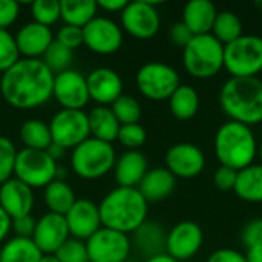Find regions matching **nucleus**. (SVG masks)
Listing matches in <instances>:
<instances>
[{"instance_id":"obj_1","label":"nucleus","mask_w":262,"mask_h":262,"mask_svg":"<svg viewBox=\"0 0 262 262\" xmlns=\"http://www.w3.org/2000/svg\"><path fill=\"white\" fill-rule=\"evenodd\" d=\"M54 74L41 58H20L0 77V94L15 109H34L52 98Z\"/></svg>"},{"instance_id":"obj_2","label":"nucleus","mask_w":262,"mask_h":262,"mask_svg":"<svg viewBox=\"0 0 262 262\" xmlns=\"http://www.w3.org/2000/svg\"><path fill=\"white\" fill-rule=\"evenodd\" d=\"M147 201L137 187H115L98 204L101 226L120 233H134L147 221Z\"/></svg>"},{"instance_id":"obj_3","label":"nucleus","mask_w":262,"mask_h":262,"mask_svg":"<svg viewBox=\"0 0 262 262\" xmlns=\"http://www.w3.org/2000/svg\"><path fill=\"white\" fill-rule=\"evenodd\" d=\"M220 106L230 121L250 127L262 123V80L258 77H230L221 86Z\"/></svg>"},{"instance_id":"obj_4","label":"nucleus","mask_w":262,"mask_h":262,"mask_svg":"<svg viewBox=\"0 0 262 262\" xmlns=\"http://www.w3.org/2000/svg\"><path fill=\"white\" fill-rule=\"evenodd\" d=\"M213 146L221 166L238 172L253 164L258 155V143L252 127L230 120L216 130Z\"/></svg>"},{"instance_id":"obj_5","label":"nucleus","mask_w":262,"mask_h":262,"mask_svg":"<svg viewBox=\"0 0 262 262\" xmlns=\"http://www.w3.org/2000/svg\"><path fill=\"white\" fill-rule=\"evenodd\" d=\"M183 64L195 78H212L224 68V45L212 34L193 35L183 49Z\"/></svg>"},{"instance_id":"obj_6","label":"nucleus","mask_w":262,"mask_h":262,"mask_svg":"<svg viewBox=\"0 0 262 262\" xmlns=\"http://www.w3.org/2000/svg\"><path fill=\"white\" fill-rule=\"evenodd\" d=\"M115 161L114 146L92 137L74 147L71 154V167L83 180L103 178L114 169Z\"/></svg>"},{"instance_id":"obj_7","label":"nucleus","mask_w":262,"mask_h":262,"mask_svg":"<svg viewBox=\"0 0 262 262\" xmlns=\"http://www.w3.org/2000/svg\"><path fill=\"white\" fill-rule=\"evenodd\" d=\"M224 69L230 77H258L262 71V37L243 34L226 45Z\"/></svg>"},{"instance_id":"obj_8","label":"nucleus","mask_w":262,"mask_h":262,"mask_svg":"<svg viewBox=\"0 0 262 262\" xmlns=\"http://www.w3.org/2000/svg\"><path fill=\"white\" fill-rule=\"evenodd\" d=\"M57 161H54L46 150H34L23 147L17 152L14 164V178L34 189H45L55 180Z\"/></svg>"},{"instance_id":"obj_9","label":"nucleus","mask_w":262,"mask_h":262,"mask_svg":"<svg viewBox=\"0 0 262 262\" xmlns=\"http://www.w3.org/2000/svg\"><path fill=\"white\" fill-rule=\"evenodd\" d=\"M135 83L138 91L152 101L169 100L181 84L178 72L161 61H149L143 64L135 75Z\"/></svg>"},{"instance_id":"obj_10","label":"nucleus","mask_w":262,"mask_h":262,"mask_svg":"<svg viewBox=\"0 0 262 262\" xmlns=\"http://www.w3.org/2000/svg\"><path fill=\"white\" fill-rule=\"evenodd\" d=\"M52 143L64 150L74 149L91 137L88 114L84 111L61 109L49 121Z\"/></svg>"},{"instance_id":"obj_11","label":"nucleus","mask_w":262,"mask_h":262,"mask_svg":"<svg viewBox=\"0 0 262 262\" xmlns=\"http://www.w3.org/2000/svg\"><path fill=\"white\" fill-rule=\"evenodd\" d=\"M89 262H124L129 259L132 243L129 235L101 227L88 241Z\"/></svg>"},{"instance_id":"obj_12","label":"nucleus","mask_w":262,"mask_h":262,"mask_svg":"<svg viewBox=\"0 0 262 262\" xmlns=\"http://www.w3.org/2000/svg\"><path fill=\"white\" fill-rule=\"evenodd\" d=\"M161 25L160 14L154 2H127L121 11V29L138 40H149L157 35Z\"/></svg>"},{"instance_id":"obj_13","label":"nucleus","mask_w":262,"mask_h":262,"mask_svg":"<svg viewBox=\"0 0 262 262\" xmlns=\"http://www.w3.org/2000/svg\"><path fill=\"white\" fill-rule=\"evenodd\" d=\"M83 45L98 55L115 54L123 45V29L109 17L97 15L83 28Z\"/></svg>"},{"instance_id":"obj_14","label":"nucleus","mask_w":262,"mask_h":262,"mask_svg":"<svg viewBox=\"0 0 262 262\" xmlns=\"http://www.w3.org/2000/svg\"><path fill=\"white\" fill-rule=\"evenodd\" d=\"M52 97L61 106V109L83 111L91 100L86 77L74 69L55 74Z\"/></svg>"},{"instance_id":"obj_15","label":"nucleus","mask_w":262,"mask_h":262,"mask_svg":"<svg viewBox=\"0 0 262 262\" xmlns=\"http://www.w3.org/2000/svg\"><path fill=\"white\" fill-rule=\"evenodd\" d=\"M204 243V233L198 223L181 221L167 232L166 253L177 261H187L193 258Z\"/></svg>"},{"instance_id":"obj_16","label":"nucleus","mask_w":262,"mask_h":262,"mask_svg":"<svg viewBox=\"0 0 262 262\" xmlns=\"http://www.w3.org/2000/svg\"><path fill=\"white\" fill-rule=\"evenodd\" d=\"M166 169L175 178H195L206 167V155L193 143H177L170 146L164 157Z\"/></svg>"},{"instance_id":"obj_17","label":"nucleus","mask_w":262,"mask_h":262,"mask_svg":"<svg viewBox=\"0 0 262 262\" xmlns=\"http://www.w3.org/2000/svg\"><path fill=\"white\" fill-rule=\"evenodd\" d=\"M69 238L71 235L64 216L48 212L37 220L31 239L43 255H54Z\"/></svg>"},{"instance_id":"obj_18","label":"nucleus","mask_w":262,"mask_h":262,"mask_svg":"<svg viewBox=\"0 0 262 262\" xmlns=\"http://www.w3.org/2000/svg\"><path fill=\"white\" fill-rule=\"evenodd\" d=\"M64 220L71 238L80 241H88L97 230L103 227L98 206L91 200H77L64 215Z\"/></svg>"},{"instance_id":"obj_19","label":"nucleus","mask_w":262,"mask_h":262,"mask_svg":"<svg viewBox=\"0 0 262 262\" xmlns=\"http://www.w3.org/2000/svg\"><path fill=\"white\" fill-rule=\"evenodd\" d=\"M89 98L98 106L112 104L123 95V80L120 74L111 68H97L86 77Z\"/></svg>"},{"instance_id":"obj_20","label":"nucleus","mask_w":262,"mask_h":262,"mask_svg":"<svg viewBox=\"0 0 262 262\" xmlns=\"http://www.w3.org/2000/svg\"><path fill=\"white\" fill-rule=\"evenodd\" d=\"M0 207L11 220L31 215L34 207L32 189L14 177L9 178L0 184Z\"/></svg>"},{"instance_id":"obj_21","label":"nucleus","mask_w":262,"mask_h":262,"mask_svg":"<svg viewBox=\"0 0 262 262\" xmlns=\"http://www.w3.org/2000/svg\"><path fill=\"white\" fill-rule=\"evenodd\" d=\"M21 58H41L54 41L51 28L29 21L23 25L14 35Z\"/></svg>"},{"instance_id":"obj_22","label":"nucleus","mask_w":262,"mask_h":262,"mask_svg":"<svg viewBox=\"0 0 262 262\" xmlns=\"http://www.w3.org/2000/svg\"><path fill=\"white\" fill-rule=\"evenodd\" d=\"M147 170V158L140 150H126L117 158L114 166L118 187H138Z\"/></svg>"},{"instance_id":"obj_23","label":"nucleus","mask_w":262,"mask_h":262,"mask_svg":"<svg viewBox=\"0 0 262 262\" xmlns=\"http://www.w3.org/2000/svg\"><path fill=\"white\" fill-rule=\"evenodd\" d=\"M218 9L210 0H190L183 9V23L193 35L210 34Z\"/></svg>"},{"instance_id":"obj_24","label":"nucleus","mask_w":262,"mask_h":262,"mask_svg":"<svg viewBox=\"0 0 262 262\" xmlns=\"http://www.w3.org/2000/svg\"><path fill=\"white\" fill-rule=\"evenodd\" d=\"M175 184L177 178L166 167H155L147 170L137 189L147 203H158L172 195Z\"/></svg>"},{"instance_id":"obj_25","label":"nucleus","mask_w":262,"mask_h":262,"mask_svg":"<svg viewBox=\"0 0 262 262\" xmlns=\"http://www.w3.org/2000/svg\"><path fill=\"white\" fill-rule=\"evenodd\" d=\"M166 239H167V232L161 224L155 221H144L134 232V239L130 243L147 259L166 253Z\"/></svg>"},{"instance_id":"obj_26","label":"nucleus","mask_w":262,"mask_h":262,"mask_svg":"<svg viewBox=\"0 0 262 262\" xmlns=\"http://www.w3.org/2000/svg\"><path fill=\"white\" fill-rule=\"evenodd\" d=\"M89 132L92 138H97L104 143H111L117 140L120 123L115 118L114 112L107 106H95L88 112Z\"/></svg>"},{"instance_id":"obj_27","label":"nucleus","mask_w":262,"mask_h":262,"mask_svg":"<svg viewBox=\"0 0 262 262\" xmlns=\"http://www.w3.org/2000/svg\"><path fill=\"white\" fill-rule=\"evenodd\" d=\"M233 192L247 203H262V164H250L238 172Z\"/></svg>"},{"instance_id":"obj_28","label":"nucleus","mask_w":262,"mask_h":262,"mask_svg":"<svg viewBox=\"0 0 262 262\" xmlns=\"http://www.w3.org/2000/svg\"><path fill=\"white\" fill-rule=\"evenodd\" d=\"M43 200L51 213H57L63 216L69 212V209L77 201L74 189L66 181H60V180H54L45 187Z\"/></svg>"},{"instance_id":"obj_29","label":"nucleus","mask_w":262,"mask_h":262,"mask_svg":"<svg viewBox=\"0 0 262 262\" xmlns=\"http://www.w3.org/2000/svg\"><path fill=\"white\" fill-rule=\"evenodd\" d=\"M167 101L172 115L181 121L193 118L200 111V95L189 84H180Z\"/></svg>"},{"instance_id":"obj_30","label":"nucleus","mask_w":262,"mask_h":262,"mask_svg":"<svg viewBox=\"0 0 262 262\" xmlns=\"http://www.w3.org/2000/svg\"><path fill=\"white\" fill-rule=\"evenodd\" d=\"M97 2L94 0H61L60 18L64 25L84 28L94 17H97Z\"/></svg>"},{"instance_id":"obj_31","label":"nucleus","mask_w":262,"mask_h":262,"mask_svg":"<svg viewBox=\"0 0 262 262\" xmlns=\"http://www.w3.org/2000/svg\"><path fill=\"white\" fill-rule=\"evenodd\" d=\"M43 253L31 238L14 236L0 249V262H40Z\"/></svg>"},{"instance_id":"obj_32","label":"nucleus","mask_w":262,"mask_h":262,"mask_svg":"<svg viewBox=\"0 0 262 262\" xmlns=\"http://www.w3.org/2000/svg\"><path fill=\"white\" fill-rule=\"evenodd\" d=\"M20 140L25 144L26 149L34 150H46L52 144V137L49 130V124H46L41 120L31 118L26 120L20 126Z\"/></svg>"},{"instance_id":"obj_33","label":"nucleus","mask_w":262,"mask_h":262,"mask_svg":"<svg viewBox=\"0 0 262 262\" xmlns=\"http://www.w3.org/2000/svg\"><path fill=\"white\" fill-rule=\"evenodd\" d=\"M210 34L226 46L243 35V21L233 11H218Z\"/></svg>"},{"instance_id":"obj_34","label":"nucleus","mask_w":262,"mask_h":262,"mask_svg":"<svg viewBox=\"0 0 262 262\" xmlns=\"http://www.w3.org/2000/svg\"><path fill=\"white\" fill-rule=\"evenodd\" d=\"M111 109L121 126L123 124H135L141 118V104L132 95L123 94L111 104Z\"/></svg>"},{"instance_id":"obj_35","label":"nucleus","mask_w":262,"mask_h":262,"mask_svg":"<svg viewBox=\"0 0 262 262\" xmlns=\"http://www.w3.org/2000/svg\"><path fill=\"white\" fill-rule=\"evenodd\" d=\"M43 63L52 71V74H60L69 69L72 60H74V51L64 48L58 41H52V45L48 48L45 55L41 57Z\"/></svg>"},{"instance_id":"obj_36","label":"nucleus","mask_w":262,"mask_h":262,"mask_svg":"<svg viewBox=\"0 0 262 262\" xmlns=\"http://www.w3.org/2000/svg\"><path fill=\"white\" fill-rule=\"evenodd\" d=\"M31 15L35 23L51 28L60 20L58 0H35L31 3Z\"/></svg>"},{"instance_id":"obj_37","label":"nucleus","mask_w":262,"mask_h":262,"mask_svg":"<svg viewBox=\"0 0 262 262\" xmlns=\"http://www.w3.org/2000/svg\"><path fill=\"white\" fill-rule=\"evenodd\" d=\"M146 140H147V132L140 123L120 126L117 141L123 144L127 150H138V147H141L146 143Z\"/></svg>"},{"instance_id":"obj_38","label":"nucleus","mask_w":262,"mask_h":262,"mask_svg":"<svg viewBox=\"0 0 262 262\" xmlns=\"http://www.w3.org/2000/svg\"><path fill=\"white\" fill-rule=\"evenodd\" d=\"M17 152L15 144L8 137L0 135V184L12 178Z\"/></svg>"},{"instance_id":"obj_39","label":"nucleus","mask_w":262,"mask_h":262,"mask_svg":"<svg viewBox=\"0 0 262 262\" xmlns=\"http://www.w3.org/2000/svg\"><path fill=\"white\" fill-rule=\"evenodd\" d=\"M20 60L15 38L9 31L0 29V72L3 74Z\"/></svg>"},{"instance_id":"obj_40","label":"nucleus","mask_w":262,"mask_h":262,"mask_svg":"<svg viewBox=\"0 0 262 262\" xmlns=\"http://www.w3.org/2000/svg\"><path fill=\"white\" fill-rule=\"evenodd\" d=\"M54 255L60 262H89L86 243L75 238H69Z\"/></svg>"},{"instance_id":"obj_41","label":"nucleus","mask_w":262,"mask_h":262,"mask_svg":"<svg viewBox=\"0 0 262 262\" xmlns=\"http://www.w3.org/2000/svg\"><path fill=\"white\" fill-rule=\"evenodd\" d=\"M54 40L58 41L60 45H63L64 48L74 51L83 45V29L77 28V26H71V25H63L57 31Z\"/></svg>"},{"instance_id":"obj_42","label":"nucleus","mask_w":262,"mask_h":262,"mask_svg":"<svg viewBox=\"0 0 262 262\" xmlns=\"http://www.w3.org/2000/svg\"><path fill=\"white\" fill-rule=\"evenodd\" d=\"M236 178H238V170L227 167V166H220L213 173V183H215L216 189H220L223 192L233 190L235 184H236Z\"/></svg>"},{"instance_id":"obj_43","label":"nucleus","mask_w":262,"mask_h":262,"mask_svg":"<svg viewBox=\"0 0 262 262\" xmlns=\"http://www.w3.org/2000/svg\"><path fill=\"white\" fill-rule=\"evenodd\" d=\"M241 239L247 249L253 246H262V218L252 220L246 224L241 232Z\"/></svg>"},{"instance_id":"obj_44","label":"nucleus","mask_w":262,"mask_h":262,"mask_svg":"<svg viewBox=\"0 0 262 262\" xmlns=\"http://www.w3.org/2000/svg\"><path fill=\"white\" fill-rule=\"evenodd\" d=\"M20 3L15 0H0V29L8 31V28L18 18Z\"/></svg>"},{"instance_id":"obj_45","label":"nucleus","mask_w":262,"mask_h":262,"mask_svg":"<svg viewBox=\"0 0 262 262\" xmlns=\"http://www.w3.org/2000/svg\"><path fill=\"white\" fill-rule=\"evenodd\" d=\"M37 220L32 215L20 216L11 221V230L14 232L15 236L18 238H32L34 230H35Z\"/></svg>"},{"instance_id":"obj_46","label":"nucleus","mask_w":262,"mask_h":262,"mask_svg":"<svg viewBox=\"0 0 262 262\" xmlns=\"http://www.w3.org/2000/svg\"><path fill=\"white\" fill-rule=\"evenodd\" d=\"M169 37H170V41L177 46H181L183 49L187 46V43L192 40L193 34L190 32V29L183 23V21H175L169 31Z\"/></svg>"},{"instance_id":"obj_47","label":"nucleus","mask_w":262,"mask_h":262,"mask_svg":"<svg viewBox=\"0 0 262 262\" xmlns=\"http://www.w3.org/2000/svg\"><path fill=\"white\" fill-rule=\"evenodd\" d=\"M207 262H247V258L235 249H218L207 258Z\"/></svg>"},{"instance_id":"obj_48","label":"nucleus","mask_w":262,"mask_h":262,"mask_svg":"<svg viewBox=\"0 0 262 262\" xmlns=\"http://www.w3.org/2000/svg\"><path fill=\"white\" fill-rule=\"evenodd\" d=\"M126 0H98L97 6L107 12H121L126 8Z\"/></svg>"},{"instance_id":"obj_49","label":"nucleus","mask_w":262,"mask_h":262,"mask_svg":"<svg viewBox=\"0 0 262 262\" xmlns=\"http://www.w3.org/2000/svg\"><path fill=\"white\" fill-rule=\"evenodd\" d=\"M11 218L5 213V210L0 207V243L5 241V238L9 235L11 232Z\"/></svg>"},{"instance_id":"obj_50","label":"nucleus","mask_w":262,"mask_h":262,"mask_svg":"<svg viewBox=\"0 0 262 262\" xmlns=\"http://www.w3.org/2000/svg\"><path fill=\"white\" fill-rule=\"evenodd\" d=\"M244 255L247 258V262H262V246L249 247Z\"/></svg>"},{"instance_id":"obj_51","label":"nucleus","mask_w":262,"mask_h":262,"mask_svg":"<svg viewBox=\"0 0 262 262\" xmlns=\"http://www.w3.org/2000/svg\"><path fill=\"white\" fill-rule=\"evenodd\" d=\"M46 152H48V155L54 160V161H58L60 158H63V155H64V149L63 147H60L58 144H55V143H52L48 149H46Z\"/></svg>"},{"instance_id":"obj_52","label":"nucleus","mask_w":262,"mask_h":262,"mask_svg":"<svg viewBox=\"0 0 262 262\" xmlns=\"http://www.w3.org/2000/svg\"><path fill=\"white\" fill-rule=\"evenodd\" d=\"M146 262H180V261H177L175 258H172V256H170V255H167V253H161V255H157V256L147 258Z\"/></svg>"},{"instance_id":"obj_53","label":"nucleus","mask_w":262,"mask_h":262,"mask_svg":"<svg viewBox=\"0 0 262 262\" xmlns=\"http://www.w3.org/2000/svg\"><path fill=\"white\" fill-rule=\"evenodd\" d=\"M40 262H60L57 258H55V255H43L41 256V259Z\"/></svg>"},{"instance_id":"obj_54","label":"nucleus","mask_w":262,"mask_h":262,"mask_svg":"<svg viewBox=\"0 0 262 262\" xmlns=\"http://www.w3.org/2000/svg\"><path fill=\"white\" fill-rule=\"evenodd\" d=\"M258 157H259V160H261V164H262V141L258 144Z\"/></svg>"},{"instance_id":"obj_55","label":"nucleus","mask_w":262,"mask_h":262,"mask_svg":"<svg viewBox=\"0 0 262 262\" xmlns=\"http://www.w3.org/2000/svg\"><path fill=\"white\" fill-rule=\"evenodd\" d=\"M124 262H137V261H134V259H130V258H129V259H126Z\"/></svg>"},{"instance_id":"obj_56","label":"nucleus","mask_w":262,"mask_h":262,"mask_svg":"<svg viewBox=\"0 0 262 262\" xmlns=\"http://www.w3.org/2000/svg\"><path fill=\"white\" fill-rule=\"evenodd\" d=\"M256 5H258V6H261V8H262V2H256Z\"/></svg>"}]
</instances>
